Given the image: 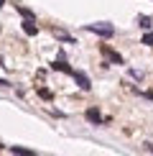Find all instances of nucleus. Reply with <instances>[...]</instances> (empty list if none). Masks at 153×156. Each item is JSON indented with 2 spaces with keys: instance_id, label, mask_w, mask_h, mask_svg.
Returning a JSON list of instances; mask_svg holds the SVG:
<instances>
[{
  "instance_id": "obj_5",
  "label": "nucleus",
  "mask_w": 153,
  "mask_h": 156,
  "mask_svg": "<svg viewBox=\"0 0 153 156\" xmlns=\"http://www.w3.org/2000/svg\"><path fill=\"white\" fill-rule=\"evenodd\" d=\"M102 54H105L107 59H112L115 64H123V56H120V54H115L112 49H107V46H102Z\"/></svg>"
},
{
  "instance_id": "obj_3",
  "label": "nucleus",
  "mask_w": 153,
  "mask_h": 156,
  "mask_svg": "<svg viewBox=\"0 0 153 156\" xmlns=\"http://www.w3.org/2000/svg\"><path fill=\"white\" fill-rule=\"evenodd\" d=\"M74 80H76V84H79L82 90H89L92 84H89V77L84 74V72H74Z\"/></svg>"
},
{
  "instance_id": "obj_10",
  "label": "nucleus",
  "mask_w": 153,
  "mask_h": 156,
  "mask_svg": "<svg viewBox=\"0 0 153 156\" xmlns=\"http://www.w3.org/2000/svg\"><path fill=\"white\" fill-rule=\"evenodd\" d=\"M18 13H21L23 18H33V13H31L28 8H21V5H18Z\"/></svg>"
},
{
  "instance_id": "obj_4",
  "label": "nucleus",
  "mask_w": 153,
  "mask_h": 156,
  "mask_svg": "<svg viewBox=\"0 0 153 156\" xmlns=\"http://www.w3.org/2000/svg\"><path fill=\"white\" fill-rule=\"evenodd\" d=\"M23 31H25L28 36H36V34H38V28H36L33 18H25V23H23Z\"/></svg>"
},
{
  "instance_id": "obj_6",
  "label": "nucleus",
  "mask_w": 153,
  "mask_h": 156,
  "mask_svg": "<svg viewBox=\"0 0 153 156\" xmlns=\"http://www.w3.org/2000/svg\"><path fill=\"white\" fill-rule=\"evenodd\" d=\"M87 120H92V123H102L100 110H97V108H89V110H87Z\"/></svg>"
},
{
  "instance_id": "obj_1",
  "label": "nucleus",
  "mask_w": 153,
  "mask_h": 156,
  "mask_svg": "<svg viewBox=\"0 0 153 156\" xmlns=\"http://www.w3.org/2000/svg\"><path fill=\"white\" fill-rule=\"evenodd\" d=\"M87 31H92V34H100V36H105V38H110L115 34V28L110 23H89L87 26Z\"/></svg>"
},
{
  "instance_id": "obj_12",
  "label": "nucleus",
  "mask_w": 153,
  "mask_h": 156,
  "mask_svg": "<svg viewBox=\"0 0 153 156\" xmlns=\"http://www.w3.org/2000/svg\"><path fill=\"white\" fill-rule=\"evenodd\" d=\"M145 97H151V100H153V92H145Z\"/></svg>"
},
{
  "instance_id": "obj_8",
  "label": "nucleus",
  "mask_w": 153,
  "mask_h": 156,
  "mask_svg": "<svg viewBox=\"0 0 153 156\" xmlns=\"http://www.w3.org/2000/svg\"><path fill=\"white\" fill-rule=\"evenodd\" d=\"M138 23L143 26V28H151V23H153V21H151L148 16H140V18H138Z\"/></svg>"
},
{
  "instance_id": "obj_9",
  "label": "nucleus",
  "mask_w": 153,
  "mask_h": 156,
  "mask_svg": "<svg viewBox=\"0 0 153 156\" xmlns=\"http://www.w3.org/2000/svg\"><path fill=\"white\" fill-rule=\"evenodd\" d=\"M143 44L145 46H153V31H148V34L143 36Z\"/></svg>"
},
{
  "instance_id": "obj_13",
  "label": "nucleus",
  "mask_w": 153,
  "mask_h": 156,
  "mask_svg": "<svg viewBox=\"0 0 153 156\" xmlns=\"http://www.w3.org/2000/svg\"><path fill=\"white\" fill-rule=\"evenodd\" d=\"M3 3H5V0H0V5H3Z\"/></svg>"
},
{
  "instance_id": "obj_2",
  "label": "nucleus",
  "mask_w": 153,
  "mask_h": 156,
  "mask_svg": "<svg viewBox=\"0 0 153 156\" xmlns=\"http://www.w3.org/2000/svg\"><path fill=\"white\" fill-rule=\"evenodd\" d=\"M51 67H54L56 72H66V74H74V72H72V67H69V64L64 62V56H59V59H56L54 64H51Z\"/></svg>"
},
{
  "instance_id": "obj_7",
  "label": "nucleus",
  "mask_w": 153,
  "mask_h": 156,
  "mask_svg": "<svg viewBox=\"0 0 153 156\" xmlns=\"http://www.w3.org/2000/svg\"><path fill=\"white\" fill-rule=\"evenodd\" d=\"M10 151H13V154H21V156H33V151H31V148H23V146H13Z\"/></svg>"
},
{
  "instance_id": "obj_11",
  "label": "nucleus",
  "mask_w": 153,
  "mask_h": 156,
  "mask_svg": "<svg viewBox=\"0 0 153 156\" xmlns=\"http://www.w3.org/2000/svg\"><path fill=\"white\" fill-rule=\"evenodd\" d=\"M38 95H41L43 100H51V92H49V90H38Z\"/></svg>"
}]
</instances>
